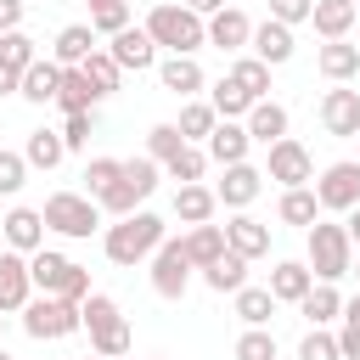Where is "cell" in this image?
<instances>
[{
	"label": "cell",
	"instance_id": "cell-33",
	"mask_svg": "<svg viewBox=\"0 0 360 360\" xmlns=\"http://www.w3.org/2000/svg\"><path fill=\"white\" fill-rule=\"evenodd\" d=\"M22 158H28V169H56V163L68 158V141H62L56 129H34L28 146H22Z\"/></svg>",
	"mask_w": 360,
	"mask_h": 360
},
{
	"label": "cell",
	"instance_id": "cell-57",
	"mask_svg": "<svg viewBox=\"0 0 360 360\" xmlns=\"http://www.w3.org/2000/svg\"><path fill=\"white\" fill-rule=\"evenodd\" d=\"M84 360H112V354H84Z\"/></svg>",
	"mask_w": 360,
	"mask_h": 360
},
{
	"label": "cell",
	"instance_id": "cell-35",
	"mask_svg": "<svg viewBox=\"0 0 360 360\" xmlns=\"http://www.w3.org/2000/svg\"><path fill=\"white\" fill-rule=\"evenodd\" d=\"M79 68H84V79L96 84V96H112V90H118V73H124V68L112 62V51H90Z\"/></svg>",
	"mask_w": 360,
	"mask_h": 360
},
{
	"label": "cell",
	"instance_id": "cell-48",
	"mask_svg": "<svg viewBox=\"0 0 360 360\" xmlns=\"http://www.w3.org/2000/svg\"><path fill=\"white\" fill-rule=\"evenodd\" d=\"M298 360H343V349H338V338H326L321 326L298 343Z\"/></svg>",
	"mask_w": 360,
	"mask_h": 360
},
{
	"label": "cell",
	"instance_id": "cell-46",
	"mask_svg": "<svg viewBox=\"0 0 360 360\" xmlns=\"http://www.w3.org/2000/svg\"><path fill=\"white\" fill-rule=\"evenodd\" d=\"M22 180H28V158L22 152H0V197L22 191Z\"/></svg>",
	"mask_w": 360,
	"mask_h": 360
},
{
	"label": "cell",
	"instance_id": "cell-9",
	"mask_svg": "<svg viewBox=\"0 0 360 360\" xmlns=\"http://www.w3.org/2000/svg\"><path fill=\"white\" fill-rule=\"evenodd\" d=\"M315 197H321V208H332V214H349V208L360 202V158H349V163H332V169L315 180Z\"/></svg>",
	"mask_w": 360,
	"mask_h": 360
},
{
	"label": "cell",
	"instance_id": "cell-26",
	"mask_svg": "<svg viewBox=\"0 0 360 360\" xmlns=\"http://www.w3.org/2000/svg\"><path fill=\"white\" fill-rule=\"evenodd\" d=\"M101 96H96V84L84 79V68H62V90H56V107L62 112H90Z\"/></svg>",
	"mask_w": 360,
	"mask_h": 360
},
{
	"label": "cell",
	"instance_id": "cell-50",
	"mask_svg": "<svg viewBox=\"0 0 360 360\" xmlns=\"http://www.w3.org/2000/svg\"><path fill=\"white\" fill-rule=\"evenodd\" d=\"M309 11H315V0H270V17L287 22V28L292 22H309Z\"/></svg>",
	"mask_w": 360,
	"mask_h": 360
},
{
	"label": "cell",
	"instance_id": "cell-10",
	"mask_svg": "<svg viewBox=\"0 0 360 360\" xmlns=\"http://www.w3.org/2000/svg\"><path fill=\"white\" fill-rule=\"evenodd\" d=\"M270 180H281V186H309L315 180V163H309V152L292 141V135H281L276 146H270V169H264Z\"/></svg>",
	"mask_w": 360,
	"mask_h": 360
},
{
	"label": "cell",
	"instance_id": "cell-62",
	"mask_svg": "<svg viewBox=\"0 0 360 360\" xmlns=\"http://www.w3.org/2000/svg\"><path fill=\"white\" fill-rule=\"evenodd\" d=\"M0 321H6V315H0Z\"/></svg>",
	"mask_w": 360,
	"mask_h": 360
},
{
	"label": "cell",
	"instance_id": "cell-43",
	"mask_svg": "<svg viewBox=\"0 0 360 360\" xmlns=\"http://www.w3.org/2000/svg\"><path fill=\"white\" fill-rule=\"evenodd\" d=\"M90 28H96V34H118V28H129V0L90 6Z\"/></svg>",
	"mask_w": 360,
	"mask_h": 360
},
{
	"label": "cell",
	"instance_id": "cell-44",
	"mask_svg": "<svg viewBox=\"0 0 360 360\" xmlns=\"http://www.w3.org/2000/svg\"><path fill=\"white\" fill-rule=\"evenodd\" d=\"M236 360H276V338H270L264 326H248V332L236 338Z\"/></svg>",
	"mask_w": 360,
	"mask_h": 360
},
{
	"label": "cell",
	"instance_id": "cell-16",
	"mask_svg": "<svg viewBox=\"0 0 360 360\" xmlns=\"http://www.w3.org/2000/svg\"><path fill=\"white\" fill-rule=\"evenodd\" d=\"M259 186H264V174H259L253 163H231V169H225V180L214 186V197H219L225 208H248V202L259 197Z\"/></svg>",
	"mask_w": 360,
	"mask_h": 360
},
{
	"label": "cell",
	"instance_id": "cell-22",
	"mask_svg": "<svg viewBox=\"0 0 360 360\" xmlns=\"http://www.w3.org/2000/svg\"><path fill=\"white\" fill-rule=\"evenodd\" d=\"M309 287H315V276H309V264H298V259H281V264L270 270V292H276V304H298Z\"/></svg>",
	"mask_w": 360,
	"mask_h": 360
},
{
	"label": "cell",
	"instance_id": "cell-28",
	"mask_svg": "<svg viewBox=\"0 0 360 360\" xmlns=\"http://www.w3.org/2000/svg\"><path fill=\"white\" fill-rule=\"evenodd\" d=\"M180 242H186L191 264H197V270H208V264H214V259L225 253V225H191V231H186Z\"/></svg>",
	"mask_w": 360,
	"mask_h": 360
},
{
	"label": "cell",
	"instance_id": "cell-19",
	"mask_svg": "<svg viewBox=\"0 0 360 360\" xmlns=\"http://www.w3.org/2000/svg\"><path fill=\"white\" fill-rule=\"evenodd\" d=\"M242 124H248V135H253V141L276 146V141L287 135V107L264 96V101H253V107H248V118H242Z\"/></svg>",
	"mask_w": 360,
	"mask_h": 360
},
{
	"label": "cell",
	"instance_id": "cell-11",
	"mask_svg": "<svg viewBox=\"0 0 360 360\" xmlns=\"http://www.w3.org/2000/svg\"><path fill=\"white\" fill-rule=\"evenodd\" d=\"M0 231H6V242H11L17 253H39L51 225H45V214H39V208H11V214L0 219Z\"/></svg>",
	"mask_w": 360,
	"mask_h": 360
},
{
	"label": "cell",
	"instance_id": "cell-30",
	"mask_svg": "<svg viewBox=\"0 0 360 360\" xmlns=\"http://www.w3.org/2000/svg\"><path fill=\"white\" fill-rule=\"evenodd\" d=\"M298 309H304V321H309V326H326V321H338V315H343V298H338V287H332V281H315V287L298 298Z\"/></svg>",
	"mask_w": 360,
	"mask_h": 360
},
{
	"label": "cell",
	"instance_id": "cell-39",
	"mask_svg": "<svg viewBox=\"0 0 360 360\" xmlns=\"http://www.w3.org/2000/svg\"><path fill=\"white\" fill-rule=\"evenodd\" d=\"M163 169H169V180H180V186H191V180H202V169H208V152L186 141V146H180V152H174V158L163 163Z\"/></svg>",
	"mask_w": 360,
	"mask_h": 360
},
{
	"label": "cell",
	"instance_id": "cell-2",
	"mask_svg": "<svg viewBox=\"0 0 360 360\" xmlns=\"http://www.w3.org/2000/svg\"><path fill=\"white\" fill-rule=\"evenodd\" d=\"M158 248H163V219L146 214V208L124 214V219L107 231V259H112V264H135V259H146V253H158Z\"/></svg>",
	"mask_w": 360,
	"mask_h": 360
},
{
	"label": "cell",
	"instance_id": "cell-55",
	"mask_svg": "<svg viewBox=\"0 0 360 360\" xmlns=\"http://www.w3.org/2000/svg\"><path fill=\"white\" fill-rule=\"evenodd\" d=\"M343 321H354V326H360V292H354V298L343 304Z\"/></svg>",
	"mask_w": 360,
	"mask_h": 360
},
{
	"label": "cell",
	"instance_id": "cell-4",
	"mask_svg": "<svg viewBox=\"0 0 360 360\" xmlns=\"http://www.w3.org/2000/svg\"><path fill=\"white\" fill-rule=\"evenodd\" d=\"M28 276H34L39 292H56V298H73V304L90 298V270L73 264V259H62V253H45V248H39V253L28 259Z\"/></svg>",
	"mask_w": 360,
	"mask_h": 360
},
{
	"label": "cell",
	"instance_id": "cell-18",
	"mask_svg": "<svg viewBox=\"0 0 360 360\" xmlns=\"http://www.w3.org/2000/svg\"><path fill=\"white\" fill-rule=\"evenodd\" d=\"M253 56H259V62H270V68H281V62L292 56V28H287V22H276V17H264V22L253 28Z\"/></svg>",
	"mask_w": 360,
	"mask_h": 360
},
{
	"label": "cell",
	"instance_id": "cell-29",
	"mask_svg": "<svg viewBox=\"0 0 360 360\" xmlns=\"http://www.w3.org/2000/svg\"><path fill=\"white\" fill-rule=\"evenodd\" d=\"M202 281H208L214 292H236V287H248V259H242L236 248H225V253L202 270Z\"/></svg>",
	"mask_w": 360,
	"mask_h": 360
},
{
	"label": "cell",
	"instance_id": "cell-1",
	"mask_svg": "<svg viewBox=\"0 0 360 360\" xmlns=\"http://www.w3.org/2000/svg\"><path fill=\"white\" fill-rule=\"evenodd\" d=\"M309 276L315 281H338V276H349L354 270V236H349V225H326V219H315L309 225Z\"/></svg>",
	"mask_w": 360,
	"mask_h": 360
},
{
	"label": "cell",
	"instance_id": "cell-14",
	"mask_svg": "<svg viewBox=\"0 0 360 360\" xmlns=\"http://www.w3.org/2000/svg\"><path fill=\"white\" fill-rule=\"evenodd\" d=\"M107 51H112V62H118V68H135V73L158 62V39H152L146 28H118Z\"/></svg>",
	"mask_w": 360,
	"mask_h": 360
},
{
	"label": "cell",
	"instance_id": "cell-51",
	"mask_svg": "<svg viewBox=\"0 0 360 360\" xmlns=\"http://www.w3.org/2000/svg\"><path fill=\"white\" fill-rule=\"evenodd\" d=\"M338 349H343V360H360V326H354V321H343V332H338Z\"/></svg>",
	"mask_w": 360,
	"mask_h": 360
},
{
	"label": "cell",
	"instance_id": "cell-37",
	"mask_svg": "<svg viewBox=\"0 0 360 360\" xmlns=\"http://www.w3.org/2000/svg\"><path fill=\"white\" fill-rule=\"evenodd\" d=\"M90 354H112V360H124V354H129V321L118 315V321L96 326V332H90Z\"/></svg>",
	"mask_w": 360,
	"mask_h": 360
},
{
	"label": "cell",
	"instance_id": "cell-17",
	"mask_svg": "<svg viewBox=\"0 0 360 360\" xmlns=\"http://www.w3.org/2000/svg\"><path fill=\"white\" fill-rule=\"evenodd\" d=\"M208 45H219V51H242V45H253V22H248L236 6H225V11L208 17Z\"/></svg>",
	"mask_w": 360,
	"mask_h": 360
},
{
	"label": "cell",
	"instance_id": "cell-21",
	"mask_svg": "<svg viewBox=\"0 0 360 360\" xmlns=\"http://www.w3.org/2000/svg\"><path fill=\"white\" fill-rule=\"evenodd\" d=\"M315 68H321L332 84H343V79H354V73H360V45H349V39H326V45H321V56H315Z\"/></svg>",
	"mask_w": 360,
	"mask_h": 360
},
{
	"label": "cell",
	"instance_id": "cell-8",
	"mask_svg": "<svg viewBox=\"0 0 360 360\" xmlns=\"http://www.w3.org/2000/svg\"><path fill=\"white\" fill-rule=\"evenodd\" d=\"M191 253H186V242H169L163 236V248L152 253V287H158V298H186V281H191Z\"/></svg>",
	"mask_w": 360,
	"mask_h": 360
},
{
	"label": "cell",
	"instance_id": "cell-42",
	"mask_svg": "<svg viewBox=\"0 0 360 360\" xmlns=\"http://www.w3.org/2000/svg\"><path fill=\"white\" fill-rule=\"evenodd\" d=\"M186 146V135H180V124H152V135H146V158H158V163H169L174 152Z\"/></svg>",
	"mask_w": 360,
	"mask_h": 360
},
{
	"label": "cell",
	"instance_id": "cell-20",
	"mask_svg": "<svg viewBox=\"0 0 360 360\" xmlns=\"http://www.w3.org/2000/svg\"><path fill=\"white\" fill-rule=\"evenodd\" d=\"M225 248H236L242 259H259V253H270V225H259L253 214H236L225 225Z\"/></svg>",
	"mask_w": 360,
	"mask_h": 360
},
{
	"label": "cell",
	"instance_id": "cell-12",
	"mask_svg": "<svg viewBox=\"0 0 360 360\" xmlns=\"http://www.w3.org/2000/svg\"><path fill=\"white\" fill-rule=\"evenodd\" d=\"M321 124H326V135H360V90H326Z\"/></svg>",
	"mask_w": 360,
	"mask_h": 360
},
{
	"label": "cell",
	"instance_id": "cell-24",
	"mask_svg": "<svg viewBox=\"0 0 360 360\" xmlns=\"http://www.w3.org/2000/svg\"><path fill=\"white\" fill-rule=\"evenodd\" d=\"M214 208H219V197H214L208 186H197V180L174 191V219H186V225H208Z\"/></svg>",
	"mask_w": 360,
	"mask_h": 360
},
{
	"label": "cell",
	"instance_id": "cell-49",
	"mask_svg": "<svg viewBox=\"0 0 360 360\" xmlns=\"http://www.w3.org/2000/svg\"><path fill=\"white\" fill-rule=\"evenodd\" d=\"M90 129H96V118H90V112H68V124H62V141H68V152L90 146Z\"/></svg>",
	"mask_w": 360,
	"mask_h": 360
},
{
	"label": "cell",
	"instance_id": "cell-25",
	"mask_svg": "<svg viewBox=\"0 0 360 360\" xmlns=\"http://www.w3.org/2000/svg\"><path fill=\"white\" fill-rule=\"evenodd\" d=\"M56 90H62V62H34V68H22V90L17 96H28V101H56Z\"/></svg>",
	"mask_w": 360,
	"mask_h": 360
},
{
	"label": "cell",
	"instance_id": "cell-60",
	"mask_svg": "<svg viewBox=\"0 0 360 360\" xmlns=\"http://www.w3.org/2000/svg\"><path fill=\"white\" fill-rule=\"evenodd\" d=\"M90 6H107V0H90Z\"/></svg>",
	"mask_w": 360,
	"mask_h": 360
},
{
	"label": "cell",
	"instance_id": "cell-3",
	"mask_svg": "<svg viewBox=\"0 0 360 360\" xmlns=\"http://www.w3.org/2000/svg\"><path fill=\"white\" fill-rule=\"evenodd\" d=\"M146 34H152L158 45H169L174 56H191L197 45H208V22H202L191 6H158V11L146 17Z\"/></svg>",
	"mask_w": 360,
	"mask_h": 360
},
{
	"label": "cell",
	"instance_id": "cell-56",
	"mask_svg": "<svg viewBox=\"0 0 360 360\" xmlns=\"http://www.w3.org/2000/svg\"><path fill=\"white\" fill-rule=\"evenodd\" d=\"M349 236H354V242H360V202H354V208H349Z\"/></svg>",
	"mask_w": 360,
	"mask_h": 360
},
{
	"label": "cell",
	"instance_id": "cell-53",
	"mask_svg": "<svg viewBox=\"0 0 360 360\" xmlns=\"http://www.w3.org/2000/svg\"><path fill=\"white\" fill-rule=\"evenodd\" d=\"M17 90H22V73H17V68H6V62H0V96H17Z\"/></svg>",
	"mask_w": 360,
	"mask_h": 360
},
{
	"label": "cell",
	"instance_id": "cell-7",
	"mask_svg": "<svg viewBox=\"0 0 360 360\" xmlns=\"http://www.w3.org/2000/svg\"><path fill=\"white\" fill-rule=\"evenodd\" d=\"M45 225L51 231H62V236H90L96 225H101V202L96 197H79V191H56V197H45Z\"/></svg>",
	"mask_w": 360,
	"mask_h": 360
},
{
	"label": "cell",
	"instance_id": "cell-6",
	"mask_svg": "<svg viewBox=\"0 0 360 360\" xmlns=\"http://www.w3.org/2000/svg\"><path fill=\"white\" fill-rule=\"evenodd\" d=\"M84 326V315H79V304L73 298H56V292H45V298H28L22 304V332L28 338H68V332H79Z\"/></svg>",
	"mask_w": 360,
	"mask_h": 360
},
{
	"label": "cell",
	"instance_id": "cell-36",
	"mask_svg": "<svg viewBox=\"0 0 360 360\" xmlns=\"http://www.w3.org/2000/svg\"><path fill=\"white\" fill-rule=\"evenodd\" d=\"M208 101H214V112H219V118H248V107H253V96H248L231 73L214 84V96H208Z\"/></svg>",
	"mask_w": 360,
	"mask_h": 360
},
{
	"label": "cell",
	"instance_id": "cell-41",
	"mask_svg": "<svg viewBox=\"0 0 360 360\" xmlns=\"http://www.w3.org/2000/svg\"><path fill=\"white\" fill-rule=\"evenodd\" d=\"M0 62L22 73V68H34V62H39V51H34V39H28L22 28H11V34H0Z\"/></svg>",
	"mask_w": 360,
	"mask_h": 360
},
{
	"label": "cell",
	"instance_id": "cell-59",
	"mask_svg": "<svg viewBox=\"0 0 360 360\" xmlns=\"http://www.w3.org/2000/svg\"><path fill=\"white\" fill-rule=\"evenodd\" d=\"M0 360H11V354H6V349H0Z\"/></svg>",
	"mask_w": 360,
	"mask_h": 360
},
{
	"label": "cell",
	"instance_id": "cell-47",
	"mask_svg": "<svg viewBox=\"0 0 360 360\" xmlns=\"http://www.w3.org/2000/svg\"><path fill=\"white\" fill-rule=\"evenodd\" d=\"M79 315H84V326L96 332V326H107V321H118V304H112L107 292H90V298L79 304Z\"/></svg>",
	"mask_w": 360,
	"mask_h": 360
},
{
	"label": "cell",
	"instance_id": "cell-40",
	"mask_svg": "<svg viewBox=\"0 0 360 360\" xmlns=\"http://www.w3.org/2000/svg\"><path fill=\"white\" fill-rule=\"evenodd\" d=\"M231 79L253 96V101H264V90H270V62H259V56H242L236 68H231Z\"/></svg>",
	"mask_w": 360,
	"mask_h": 360
},
{
	"label": "cell",
	"instance_id": "cell-15",
	"mask_svg": "<svg viewBox=\"0 0 360 360\" xmlns=\"http://www.w3.org/2000/svg\"><path fill=\"white\" fill-rule=\"evenodd\" d=\"M248 146H253V135H248V124H236V118H219L214 124V135H208V158L214 163H248Z\"/></svg>",
	"mask_w": 360,
	"mask_h": 360
},
{
	"label": "cell",
	"instance_id": "cell-27",
	"mask_svg": "<svg viewBox=\"0 0 360 360\" xmlns=\"http://www.w3.org/2000/svg\"><path fill=\"white\" fill-rule=\"evenodd\" d=\"M276 214H281V225H304V231H309V225L321 219V197H315L309 186H287Z\"/></svg>",
	"mask_w": 360,
	"mask_h": 360
},
{
	"label": "cell",
	"instance_id": "cell-31",
	"mask_svg": "<svg viewBox=\"0 0 360 360\" xmlns=\"http://www.w3.org/2000/svg\"><path fill=\"white\" fill-rule=\"evenodd\" d=\"M158 79H163V90H174V96H197V90H202L197 56H169V62L158 68Z\"/></svg>",
	"mask_w": 360,
	"mask_h": 360
},
{
	"label": "cell",
	"instance_id": "cell-13",
	"mask_svg": "<svg viewBox=\"0 0 360 360\" xmlns=\"http://www.w3.org/2000/svg\"><path fill=\"white\" fill-rule=\"evenodd\" d=\"M28 292H34V276H28V259L11 248V253H0V315L6 309H22L28 304Z\"/></svg>",
	"mask_w": 360,
	"mask_h": 360
},
{
	"label": "cell",
	"instance_id": "cell-5",
	"mask_svg": "<svg viewBox=\"0 0 360 360\" xmlns=\"http://www.w3.org/2000/svg\"><path fill=\"white\" fill-rule=\"evenodd\" d=\"M152 191H158V158H129V163H124V174H118L96 202H101L107 214H118V219H124V214H135V202H146Z\"/></svg>",
	"mask_w": 360,
	"mask_h": 360
},
{
	"label": "cell",
	"instance_id": "cell-58",
	"mask_svg": "<svg viewBox=\"0 0 360 360\" xmlns=\"http://www.w3.org/2000/svg\"><path fill=\"white\" fill-rule=\"evenodd\" d=\"M349 276H360V259H354V270H349Z\"/></svg>",
	"mask_w": 360,
	"mask_h": 360
},
{
	"label": "cell",
	"instance_id": "cell-38",
	"mask_svg": "<svg viewBox=\"0 0 360 360\" xmlns=\"http://www.w3.org/2000/svg\"><path fill=\"white\" fill-rule=\"evenodd\" d=\"M214 124H219L214 101H191V107H180V135H186V141H208Z\"/></svg>",
	"mask_w": 360,
	"mask_h": 360
},
{
	"label": "cell",
	"instance_id": "cell-32",
	"mask_svg": "<svg viewBox=\"0 0 360 360\" xmlns=\"http://www.w3.org/2000/svg\"><path fill=\"white\" fill-rule=\"evenodd\" d=\"M90 51H96V28H84V22H68V28L56 34V62H62V68H79Z\"/></svg>",
	"mask_w": 360,
	"mask_h": 360
},
{
	"label": "cell",
	"instance_id": "cell-52",
	"mask_svg": "<svg viewBox=\"0 0 360 360\" xmlns=\"http://www.w3.org/2000/svg\"><path fill=\"white\" fill-rule=\"evenodd\" d=\"M22 0H0V34H11V28H22Z\"/></svg>",
	"mask_w": 360,
	"mask_h": 360
},
{
	"label": "cell",
	"instance_id": "cell-23",
	"mask_svg": "<svg viewBox=\"0 0 360 360\" xmlns=\"http://www.w3.org/2000/svg\"><path fill=\"white\" fill-rule=\"evenodd\" d=\"M354 17H360V0H315V11H309V22H315L326 39H343V34L354 28Z\"/></svg>",
	"mask_w": 360,
	"mask_h": 360
},
{
	"label": "cell",
	"instance_id": "cell-61",
	"mask_svg": "<svg viewBox=\"0 0 360 360\" xmlns=\"http://www.w3.org/2000/svg\"><path fill=\"white\" fill-rule=\"evenodd\" d=\"M354 22H360V17H354Z\"/></svg>",
	"mask_w": 360,
	"mask_h": 360
},
{
	"label": "cell",
	"instance_id": "cell-34",
	"mask_svg": "<svg viewBox=\"0 0 360 360\" xmlns=\"http://www.w3.org/2000/svg\"><path fill=\"white\" fill-rule=\"evenodd\" d=\"M236 315H242V326H264L276 315V292L270 287H236Z\"/></svg>",
	"mask_w": 360,
	"mask_h": 360
},
{
	"label": "cell",
	"instance_id": "cell-54",
	"mask_svg": "<svg viewBox=\"0 0 360 360\" xmlns=\"http://www.w3.org/2000/svg\"><path fill=\"white\" fill-rule=\"evenodd\" d=\"M180 6H191L197 17H214V11H225V0H180Z\"/></svg>",
	"mask_w": 360,
	"mask_h": 360
},
{
	"label": "cell",
	"instance_id": "cell-45",
	"mask_svg": "<svg viewBox=\"0 0 360 360\" xmlns=\"http://www.w3.org/2000/svg\"><path fill=\"white\" fill-rule=\"evenodd\" d=\"M124 174V158H90V169H84V180H90V197H101L112 180Z\"/></svg>",
	"mask_w": 360,
	"mask_h": 360
}]
</instances>
